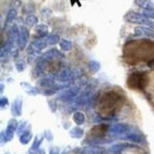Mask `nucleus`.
Wrapping results in <instances>:
<instances>
[{"label":"nucleus","instance_id":"obj_1","mask_svg":"<svg viewBox=\"0 0 154 154\" xmlns=\"http://www.w3.org/2000/svg\"><path fill=\"white\" fill-rule=\"evenodd\" d=\"M123 99L121 95L113 91L104 93L98 101V106L103 113L112 116L116 110V107L121 105Z\"/></svg>","mask_w":154,"mask_h":154},{"label":"nucleus","instance_id":"obj_2","mask_svg":"<svg viewBox=\"0 0 154 154\" xmlns=\"http://www.w3.org/2000/svg\"><path fill=\"white\" fill-rule=\"evenodd\" d=\"M64 57H65L64 55L60 53L57 49L53 48V49H49L38 58L36 66L35 67V71L38 74H43L49 63L56 60H62Z\"/></svg>","mask_w":154,"mask_h":154},{"label":"nucleus","instance_id":"obj_3","mask_svg":"<svg viewBox=\"0 0 154 154\" xmlns=\"http://www.w3.org/2000/svg\"><path fill=\"white\" fill-rule=\"evenodd\" d=\"M126 84L130 89L144 90L148 84V75L145 72L135 71L129 75Z\"/></svg>","mask_w":154,"mask_h":154},{"label":"nucleus","instance_id":"obj_4","mask_svg":"<svg viewBox=\"0 0 154 154\" xmlns=\"http://www.w3.org/2000/svg\"><path fill=\"white\" fill-rule=\"evenodd\" d=\"M124 19L126 22L133 24H138L141 26L150 27L154 29V22L149 20V18L146 17L143 14L134 12V11H128L124 15Z\"/></svg>","mask_w":154,"mask_h":154},{"label":"nucleus","instance_id":"obj_5","mask_svg":"<svg viewBox=\"0 0 154 154\" xmlns=\"http://www.w3.org/2000/svg\"><path fill=\"white\" fill-rule=\"evenodd\" d=\"M79 93V87L77 86H69L66 90L62 92L58 96V99L63 103L72 102Z\"/></svg>","mask_w":154,"mask_h":154},{"label":"nucleus","instance_id":"obj_6","mask_svg":"<svg viewBox=\"0 0 154 154\" xmlns=\"http://www.w3.org/2000/svg\"><path fill=\"white\" fill-rule=\"evenodd\" d=\"M46 46H47L46 40H45L44 38H38V39H35L33 42H32L27 46L26 53L30 56H33V55L40 53L44 48L46 47Z\"/></svg>","mask_w":154,"mask_h":154},{"label":"nucleus","instance_id":"obj_7","mask_svg":"<svg viewBox=\"0 0 154 154\" xmlns=\"http://www.w3.org/2000/svg\"><path fill=\"white\" fill-rule=\"evenodd\" d=\"M131 128L126 123H116L109 128V134L112 137H117L121 135H126L130 133Z\"/></svg>","mask_w":154,"mask_h":154},{"label":"nucleus","instance_id":"obj_8","mask_svg":"<svg viewBox=\"0 0 154 154\" xmlns=\"http://www.w3.org/2000/svg\"><path fill=\"white\" fill-rule=\"evenodd\" d=\"M77 71L72 69L70 68L63 69L60 72L56 75V79L62 82H70L73 79L74 77L76 76Z\"/></svg>","mask_w":154,"mask_h":154},{"label":"nucleus","instance_id":"obj_9","mask_svg":"<svg viewBox=\"0 0 154 154\" xmlns=\"http://www.w3.org/2000/svg\"><path fill=\"white\" fill-rule=\"evenodd\" d=\"M70 84H71V82H61V83L55 84L54 86H52V87L48 88L47 89H46V90L43 92V93L44 95L46 96H53V95L56 94V93H59V92L63 91V89H66V88H68L69 86H70Z\"/></svg>","mask_w":154,"mask_h":154},{"label":"nucleus","instance_id":"obj_10","mask_svg":"<svg viewBox=\"0 0 154 154\" xmlns=\"http://www.w3.org/2000/svg\"><path fill=\"white\" fill-rule=\"evenodd\" d=\"M19 49L21 50L25 49L26 47L27 42L29 40V31L27 29L21 24V26H19Z\"/></svg>","mask_w":154,"mask_h":154},{"label":"nucleus","instance_id":"obj_11","mask_svg":"<svg viewBox=\"0 0 154 154\" xmlns=\"http://www.w3.org/2000/svg\"><path fill=\"white\" fill-rule=\"evenodd\" d=\"M78 151H75V152L78 153H87V154H102L105 153L106 149L101 146H90L89 147H84V148H77Z\"/></svg>","mask_w":154,"mask_h":154},{"label":"nucleus","instance_id":"obj_12","mask_svg":"<svg viewBox=\"0 0 154 154\" xmlns=\"http://www.w3.org/2000/svg\"><path fill=\"white\" fill-rule=\"evenodd\" d=\"M44 138H45L44 135H38V136H36L34 139L32 146L29 150V153H45L44 150L39 149Z\"/></svg>","mask_w":154,"mask_h":154},{"label":"nucleus","instance_id":"obj_13","mask_svg":"<svg viewBox=\"0 0 154 154\" xmlns=\"http://www.w3.org/2000/svg\"><path fill=\"white\" fill-rule=\"evenodd\" d=\"M11 112L14 116H20L23 114V100L21 97H16L11 106Z\"/></svg>","mask_w":154,"mask_h":154},{"label":"nucleus","instance_id":"obj_14","mask_svg":"<svg viewBox=\"0 0 154 154\" xmlns=\"http://www.w3.org/2000/svg\"><path fill=\"white\" fill-rule=\"evenodd\" d=\"M109 126L106 124L98 125L95 126L90 130V133L93 137H103L106 135V133L108 132Z\"/></svg>","mask_w":154,"mask_h":154},{"label":"nucleus","instance_id":"obj_15","mask_svg":"<svg viewBox=\"0 0 154 154\" xmlns=\"http://www.w3.org/2000/svg\"><path fill=\"white\" fill-rule=\"evenodd\" d=\"M134 33L138 36H146L154 38V29L148 26H137L134 29Z\"/></svg>","mask_w":154,"mask_h":154},{"label":"nucleus","instance_id":"obj_16","mask_svg":"<svg viewBox=\"0 0 154 154\" xmlns=\"http://www.w3.org/2000/svg\"><path fill=\"white\" fill-rule=\"evenodd\" d=\"M56 77L55 74H49V75L45 77H42L40 80L38 81V86H41V87L44 88H50L52 86H54L56 83H55V80H56Z\"/></svg>","mask_w":154,"mask_h":154},{"label":"nucleus","instance_id":"obj_17","mask_svg":"<svg viewBox=\"0 0 154 154\" xmlns=\"http://www.w3.org/2000/svg\"><path fill=\"white\" fill-rule=\"evenodd\" d=\"M122 140H128L130 142L135 143H143L144 140L142 135L137 133H128L122 137Z\"/></svg>","mask_w":154,"mask_h":154},{"label":"nucleus","instance_id":"obj_18","mask_svg":"<svg viewBox=\"0 0 154 154\" xmlns=\"http://www.w3.org/2000/svg\"><path fill=\"white\" fill-rule=\"evenodd\" d=\"M136 147V146L130 143H119V144H114L109 148V152L112 153H121L123 150H126L128 148H133Z\"/></svg>","mask_w":154,"mask_h":154},{"label":"nucleus","instance_id":"obj_19","mask_svg":"<svg viewBox=\"0 0 154 154\" xmlns=\"http://www.w3.org/2000/svg\"><path fill=\"white\" fill-rule=\"evenodd\" d=\"M16 18H17V11L16 10V9L12 8V9H10L8 12L7 15H6V19H5V27L4 28L6 29V27H12V26L14 22L16 21Z\"/></svg>","mask_w":154,"mask_h":154},{"label":"nucleus","instance_id":"obj_20","mask_svg":"<svg viewBox=\"0 0 154 154\" xmlns=\"http://www.w3.org/2000/svg\"><path fill=\"white\" fill-rule=\"evenodd\" d=\"M112 140H109V139L103 138V137H94L93 138L89 139V140L86 141V143L89 144V146H95V145H101L104 143H109L112 142Z\"/></svg>","mask_w":154,"mask_h":154},{"label":"nucleus","instance_id":"obj_21","mask_svg":"<svg viewBox=\"0 0 154 154\" xmlns=\"http://www.w3.org/2000/svg\"><path fill=\"white\" fill-rule=\"evenodd\" d=\"M35 32H36V35L38 38H45L49 34L48 26L45 24L36 25V26H35Z\"/></svg>","mask_w":154,"mask_h":154},{"label":"nucleus","instance_id":"obj_22","mask_svg":"<svg viewBox=\"0 0 154 154\" xmlns=\"http://www.w3.org/2000/svg\"><path fill=\"white\" fill-rule=\"evenodd\" d=\"M21 86L28 94L32 95V96H36L39 94V90L38 88L31 86L28 82H21Z\"/></svg>","mask_w":154,"mask_h":154},{"label":"nucleus","instance_id":"obj_23","mask_svg":"<svg viewBox=\"0 0 154 154\" xmlns=\"http://www.w3.org/2000/svg\"><path fill=\"white\" fill-rule=\"evenodd\" d=\"M135 4L144 9H154V3L151 0H134Z\"/></svg>","mask_w":154,"mask_h":154},{"label":"nucleus","instance_id":"obj_24","mask_svg":"<svg viewBox=\"0 0 154 154\" xmlns=\"http://www.w3.org/2000/svg\"><path fill=\"white\" fill-rule=\"evenodd\" d=\"M72 119H73L74 122L77 125H79V126L85 123V120H86L84 113L81 112V111H75V112H74L73 115H72Z\"/></svg>","mask_w":154,"mask_h":154},{"label":"nucleus","instance_id":"obj_25","mask_svg":"<svg viewBox=\"0 0 154 154\" xmlns=\"http://www.w3.org/2000/svg\"><path fill=\"white\" fill-rule=\"evenodd\" d=\"M32 137V133L29 130H26L23 133L20 135L19 137V141L23 145H26L31 141Z\"/></svg>","mask_w":154,"mask_h":154},{"label":"nucleus","instance_id":"obj_26","mask_svg":"<svg viewBox=\"0 0 154 154\" xmlns=\"http://www.w3.org/2000/svg\"><path fill=\"white\" fill-rule=\"evenodd\" d=\"M84 135V130L80 127H74L69 130V136L73 139H80Z\"/></svg>","mask_w":154,"mask_h":154},{"label":"nucleus","instance_id":"obj_27","mask_svg":"<svg viewBox=\"0 0 154 154\" xmlns=\"http://www.w3.org/2000/svg\"><path fill=\"white\" fill-rule=\"evenodd\" d=\"M60 46L63 51L68 52V51L72 50V44L70 41L65 39V38H62L60 41Z\"/></svg>","mask_w":154,"mask_h":154},{"label":"nucleus","instance_id":"obj_28","mask_svg":"<svg viewBox=\"0 0 154 154\" xmlns=\"http://www.w3.org/2000/svg\"><path fill=\"white\" fill-rule=\"evenodd\" d=\"M38 17L35 16V15H29L25 20V23L29 26H34L38 23Z\"/></svg>","mask_w":154,"mask_h":154},{"label":"nucleus","instance_id":"obj_29","mask_svg":"<svg viewBox=\"0 0 154 154\" xmlns=\"http://www.w3.org/2000/svg\"><path fill=\"white\" fill-rule=\"evenodd\" d=\"M89 69L93 71L94 72H99L101 68V65L99 62H97L96 60H91L89 61Z\"/></svg>","mask_w":154,"mask_h":154},{"label":"nucleus","instance_id":"obj_30","mask_svg":"<svg viewBox=\"0 0 154 154\" xmlns=\"http://www.w3.org/2000/svg\"><path fill=\"white\" fill-rule=\"evenodd\" d=\"M60 36L56 34L55 35H49L47 38H46V42H47V45L49 46H53V45H56L58 42H60Z\"/></svg>","mask_w":154,"mask_h":154},{"label":"nucleus","instance_id":"obj_31","mask_svg":"<svg viewBox=\"0 0 154 154\" xmlns=\"http://www.w3.org/2000/svg\"><path fill=\"white\" fill-rule=\"evenodd\" d=\"M27 126H28V122H27V121H21V122L18 124L17 130H16L17 134L21 135L22 133H24V132L27 130Z\"/></svg>","mask_w":154,"mask_h":154},{"label":"nucleus","instance_id":"obj_32","mask_svg":"<svg viewBox=\"0 0 154 154\" xmlns=\"http://www.w3.org/2000/svg\"><path fill=\"white\" fill-rule=\"evenodd\" d=\"M16 68L18 72H23L26 69V63H25L23 60H19L16 63Z\"/></svg>","mask_w":154,"mask_h":154},{"label":"nucleus","instance_id":"obj_33","mask_svg":"<svg viewBox=\"0 0 154 154\" xmlns=\"http://www.w3.org/2000/svg\"><path fill=\"white\" fill-rule=\"evenodd\" d=\"M143 14L149 19H154V9H144Z\"/></svg>","mask_w":154,"mask_h":154},{"label":"nucleus","instance_id":"obj_34","mask_svg":"<svg viewBox=\"0 0 154 154\" xmlns=\"http://www.w3.org/2000/svg\"><path fill=\"white\" fill-rule=\"evenodd\" d=\"M9 105V100L6 96H2L0 100V106L1 108H5V106H8Z\"/></svg>","mask_w":154,"mask_h":154},{"label":"nucleus","instance_id":"obj_35","mask_svg":"<svg viewBox=\"0 0 154 154\" xmlns=\"http://www.w3.org/2000/svg\"><path fill=\"white\" fill-rule=\"evenodd\" d=\"M41 14L46 18H49L52 16V11L50 9H42L41 11Z\"/></svg>","mask_w":154,"mask_h":154},{"label":"nucleus","instance_id":"obj_36","mask_svg":"<svg viewBox=\"0 0 154 154\" xmlns=\"http://www.w3.org/2000/svg\"><path fill=\"white\" fill-rule=\"evenodd\" d=\"M43 135H44V137H45V138L47 139L49 141L53 140V133H52V132L49 131V130H46V131L44 132Z\"/></svg>","mask_w":154,"mask_h":154},{"label":"nucleus","instance_id":"obj_37","mask_svg":"<svg viewBox=\"0 0 154 154\" xmlns=\"http://www.w3.org/2000/svg\"><path fill=\"white\" fill-rule=\"evenodd\" d=\"M49 106L50 109L53 112H56V107H57V105H56V103L54 101V100H51V101H49Z\"/></svg>","mask_w":154,"mask_h":154},{"label":"nucleus","instance_id":"obj_38","mask_svg":"<svg viewBox=\"0 0 154 154\" xmlns=\"http://www.w3.org/2000/svg\"><path fill=\"white\" fill-rule=\"evenodd\" d=\"M60 151V148L57 146H54V147H52L50 149V150H49V152L50 153H59Z\"/></svg>","mask_w":154,"mask_h":154},{"label":"nucleus","instance_id":"obj_39","mask_svg":"<svg viewBox=\"0 0 154 154\" xmlns=\"http://www.w3.org/2000/svg\"><path fill=\"white\" fill-rule=\"evenodd\" d=\"M70 2H71V4L72 5H73L75 3H78L79 5V2H80V0H70Z\"/></svg>","mask_w":154,"mask_h":154},{"label":"nucleus","instance_id":"obj_40","mask_svg":"<svg viewBox=\"0 0 154 154\" xmlns=\"http://www.w3.org/2000/svg\"><path fill=\"white\" fill-rule=\"evenodd\" d=\"M3 89H4L3 84H1V93H2V92H3Z\"/></svg>","mask_w":154,"mask_h":154}]
</instances>
